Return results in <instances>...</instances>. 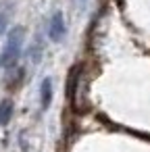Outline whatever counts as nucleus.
<instances>
[{"label": "nucleus", "instance_id": "obj_1", "mask_svg": "<svg viewBox=\"0 0 150 152\" xmlns=\"http://www.w3.org/2000/svg\"><path fill=\"white\" fill-rule=\"evenodd\" d=\"M23 40H25V29H23V27H15V29H11L9 40H7V46H4V52H2V56H0L7 67H13V65L17 63V58L21 56Z\"/></svg>", "mask_w": 150, "mask_h": 152}, {"label": "nucleus", "instance_id": "obj_2", "mask_svg": "<svg viewBox=\"0 0 150 152\" xmlns=\"http://www.w3.org/2000/svg\"><path fill=\"white\" fill-rule=\"evenodd\" d=\"M79 86H81V71H79V67H73L71 73H69V79H67V98H69V102L75 110L79 106V100H77Z\"/></svg>", "mask_w": 150, "mask_h": 152}, {"label": "nucleus", "instance_id": "obj_3", "mask_svg": "<svg viewBox=\"0 0 150 152\" xmlns=\"http://www.w3.org/2000/svg\"><path fill=\"white\" fill-rule=\"evenodd\" d=\"M65 17H63V13L61 11H56L52 17H50V21H48V38L52 40V42H61L63 40V36H65Z\"/></svg>", "mask_w": 150, "mask_h": 152}, {"label": "nucleus", "instance_id": "obj_4", "mask_svg": "<svg viewBox=\"0 0 150 152\" xmlns=\"http://www.w3.org/2000/svg\"><path fill=\"white\" fill-rule=\"evenodd\" d=\"M40 100H42V108H48V106H50V100H52V81H50V77H46V79L42 81Z\"/></svg>", "mask_w": 150, "mask_h": 152}, {"label": "nucleus", "instance_id": "obj_5", "mask_svg": "<svg viewBox=\"0 0 150 152\" xmlns=\"http://www.w3.org/2000/svg\"><path fill=\"white\" fill-rule=\"evenodd\" d=\"M11 117H13V102L11 100H2L0 102V125H7Z\"/></svg>", "mask_w": 150, "mask_h": 152}, {"label": "nucleus", "instance_id": "obj_6", "mask_svg": "<svg viewBox=\"0 0 150 152\" xmlns=\"http://www.w3.org/2000/svg\"><path fill=\"white\" fill-rule=\"evenodd\" d=\"M86 2H88V0H77V4H81V7H83Z\"/></svg>", "mask_w": 150, "mask_h": 152}, {"label": "nucleus", "instance_id": "obj_7", "mask_svg": "<svg viewBox=\"0 0 150 152\" xmlns=\"http://www.w3.org/2000/svg\"><path fill=\"white\" fill-rule=\"evenodd\" d=\"M0 63H2V58H0Z\"/></svg>", "mask_w": 150, "mask_h": 152}]
</instances>
